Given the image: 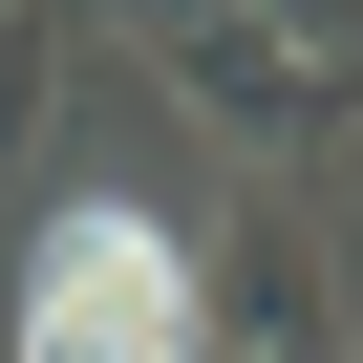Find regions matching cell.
<instances>
[{
    "instance_id": "cell-4",
    "label": "cell",
    "mask_w": 363,
    "mask_h": 363,
    "mask_svg": "<svg viewBox=\"0 0 363 363\" xmlns=\"http://www.w3.org/2000/svg\"><path fill=\"white\" fill-rule=\"evenodd\" d=\"M43 86H65V22H22V0H0V171L43 150Z\"/></svg>"
},
{
    "instance_id": "cell-3",
    "label": "cell",
    "mask_w": 363,
    "mask_h": 363,
    "mask_svg": "<svg viewBox=\"0 0 363 363\" xmlns=\"http://www.w3.org/2000/svg\"><path fill=\"white\" fill-rule=\"evenodd\" d=\"M193 342L214 363H342V278H320V235L257 193L235 235H193Z\"/></svg>"
},
{
    "instance_id": "cell-1",
    "label": "cell",
    "mask_w": 363,
    "mask_h": 363,
    "mask_svg": "<svg viewBox=\"0 0 363 363\" xmlns=\"http://www.w3.org/2000/svg\"><path fill=\"white\" fill-rule=\"evenodd\" d=\"M0 363H214L193 342V235L128 214V193H65L0 278Z\"/></svg>"
},
{
    "instance_id": "cell-2",
    "label": "cell",
    "mask_w": 363,
    "mask_h": 363,
    "mask_svg": "<svg viewBox=\"0 0 363 363\" xmlns=\"http://www.w3.org/2000/svg\"><path fill=\"white\" fill-rule=\"evenodd\" d=\"M128 65H171V107L214 150H257V171H299L342 128V22H214V0H171V22H128Z\"/></svg>"
}]
</instances>
